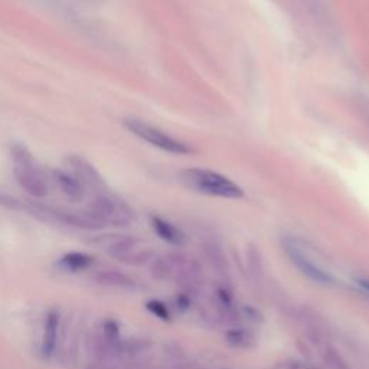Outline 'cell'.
Returning <instances> with one entry per match:
<instances>
[{
	"mask_svg": "<svg viewBox=\"0 0 369 369\" xmlns=\"http://www.w3.org/2000/svg\"><path fill=\"white\" fill-rule=\"evenodd\" d=\"M178 181L186 189L206 197L222 199H241L244 197V190L240 185L228 177L209 169H183L178 173Z\"/></svg>",
	"mask_w": 369,
	"mask_h": 369,
	"instance_id": "cell-1",
	"label": "cell"
},
{
	"mask_svg": "<svg viewBox=\"0 0 369 369\" xmlns=\"http://www.w3.org/2000/svg\"><path fill=\"white\" fill-rule=\"evenodd\" d=\"M10 159L17 185L33 198H45L49 192L48 181L30 150L22 143H13L10 146Z\"/></svg>",
	"mask_w": 369,
	"mask_h": 369,
	"instance_id": "cell-2",
	"label": "cell"
},
{
	"mask_svg": "<svg viewBox=\"0 0 369 369\" xmlns=\"http://www.w3.org/2000/svg\"><path fill=\"white\" fill-rule=\"evenodd\" d=\"M123 125L125 127L134 134L136 137L142 138L143 142L161 149L166 153H172V154H179V156H185V154H192L195 153V149L192 146H189L188 143L182 142V140H178L177 137H173L170 134H168L166 132L157 129L149 123L143 121V120H138V118H126L123 120Z\"/></svg>",
	"mask_w": 369,
	"mask_h": 369,
	"instance_id": "cell-3",
	"label": "cell"
},
{
	"mask_svg": "<svg viewBox=\"0 0 369 369\" xmlns=\"http://www.w3.org/2000/svg\"><path fill=\"white\" fill-rule=\"evenodd\" d=\"M281 247L285 249L290 261L303 276H306L312 281H316V283H321V285L335 283V277H333L330 273L325 271L318 264V262L313 261L307 255V251H305L303 245L298 242L296 238L285 237L283 241H281Z\"/></svg>",
	"mask_w": 369,
	"mask_h": 369,
	"instance_id": "cell-4",
	"label": "cell"
},
{
	"mask_svg": "<svg viewBox=\"0 0 369 369\" xmlns=\"http://www.w3.org/2000/svg\"><path fill=\"white\" fill-rule=\"evenodd\" d=\"M65 163L69 169V173H71L73 177H75L84 188L97 189L105 185L100 172L94 168V165H91L89 161L84 159L82 156H78V154L68 156L65 159Z\"/></svg>",
	"mask_w": 369,
	"mask_h": 369,
	"instance_id": "cell-5",
	"label": "cell"
},
{
	"mask_svg": "<svg viewBox=\"0 0 369 369\" xmlns=\"http://www.w3.org/2000/svg\"><path fill=\"white\" fill-rule=\"evenodd\" d=\"M52 179H54V182L62 190L64 195L71 199L73 202H80L84 198L85 188L69 172L60 170V169L52 170Z\"/></svg>",
	"mask_w": 369,
	"mask_h": 369,
	"instance_id": "cell-6",
	"label": "cell"
},
{
	"mask_svg": "<svg viewBox=\"0 0 369 369\" xmlns=\"http://www.w3.org/2000/svg\"><path fill=\"white\" fill-rule=\"evenodd\" d=\"M150 224H152L153 231L157 234V237L163 240L165 242L172 244V245H183L186 242V235L183 234L181 228L166 221L165 218L152 217Z\"/></svg>",
	"mask_w": 369,
	"mask_h": 369,
	"instance_id": "cell-7",
	"label": "cell"
},
{
	"mask_svg": "<svg viewBox=\"0 0 369 369\" xmlns=\"http://www.w3.org/2000/svg\"><path fill=\"white\" fill-rule=\"evenodd\" d=\"M58 327H60V314L57 312H51L45 323V335H44V355L51 357L54 354L58 342Z\"/></svg>",
	"mask_w": 369,
	"mask_h": 369,
	"instance_id": "cell-8",
	"label": "cell"
},
{
	"mask_svg": "<svg viewBox=\"0 0 369 369\" xmlns=\"http://www.w3.org/2000/svg\"><path fill=\"white\" fill-rule=\"evenodd\" d=\"M96 281L102 286L120 287V289H132L134 287V281L127 274L116 271V270H101L94 276Z\"/></svg>",
	"mask_w": 369,
	"mask_h": 369,
	"instance_id": "cell-9",
	"label": "cell"
},
{
	"mask_svg": "<svg viewBox=\"0 0 369 369\" xmlns=\"http://www.w3.org/2000/svg\"><path fill=\"white\" fill-rule=\"evenodd\" d=\"M225 342L237 349H249L253 348L257 341L253 332L242 327H234L225 333Z\"/></svg>",
	"mask_w": 369,
	"mask_h": 369,
	"instance_id": "cell-10",
	"label": "cell"
},
{
	"mask_svg": "<svg viewBox=\"0 0 369 369\" xmlns=\"http://www.w3.org/2000/svg\"><path fill=\"white\" fill-rule=\"evenodd\" d=\"M137 251H140L137 250V240L133 237H123L114 241L109 249V253L113 257L125 261H130Z\"/></svg>",
	"mask_w": 369,
	"mask_h": 369,
	"instance_id": "cell-11",
	"label": "cell"
},
{
	"mask_svg": "<svg viewBox=\"0 0 369 369\" xmlns=\"http://www.w3.org/2000/svg\"><path fill=\"white\" fill-rule=\"evenodd\" d=\"M91 262H93V258L82 253H68L61 260V264L66 267L68 270H73V271L84 270L89 267Z\"/></svg>",
	"mask_w": 369,
	"mask_h": 369,
	"instance_id": "cell-12",
	"label": "cell"
},
{
	"mask_svg": "<svg viewBox=\"0 0 369 369\" xmlns=\"http://www.w3.org/2000/svg\"><path fill=\"white\" fill-rule=\"evenodd\" d=\"M172 271H173V266H172V262L168 257L156 258L150 266V273L157 280L169 278L172 276Z\"/></svg>",
	"mask_w": 369,
	"mask_h": 369,
	"instance_id": "cell-13",
	"label": "cell"
},
{
	"mask_svg": "<svg viewBox=\"0 0 369 369\" xmlns=\"http://www.w3.org/2000/svg\"><path fill=\"white\" fill-rule=\"evenodd\" d=\"M205 253H206V257L209 258V261L213 262L217 269H226V258H225V254L218 244H215V242L208 244L205 247Z\"/></svg>",
	"mask_w": 369,
	"mask_h": 369,
	"instance_id": "cell-14",
	"label": "cell"
},
{
	"mask_svg": "<svg viewBox=\"0 0 369 369\" xmlns=\"http://www.w3.org/2000/svg\"><path fill=\"white\" fill-rule=\"evenodd\" d=\"M325 361L330 369H352L350 368V365L343 359V357L338 352V350L332 349V348H329L326 350Z\"/></svg>",
	"mask_w": 369,
	"mask_h": 369,
	"instance_id": "cell-15",
	"label": "cell"
},
{
	"mask_svg": "<svg viewBox=\"0 0 369 369\" xmlns=\"http://www.w3.org/2000/svg\"><path fill=\"white\" fill-rule=\"evenodd\" d=\"M146 307H147V310L152 314H154L156 318H159L161 321H163V322H170L172 321V313H170L169 307L165 303H162L159 300H150L146 305Z\"/></svg>",
	"mask_w": 369,
	"mask_h": 369,
	"instance_id": "cell-16",
	"label": "cell"
},
{
	"mask_svg": "<svg viewBox=\"0 0 369 369\" xmlns=\"http://www.w3.org/2000/svg\"><path fill=\"white\" fill-rule=\"evenodd\" d=\"M241 313L244 318L251 323H261L262 321H264V316H262V313L258 309L251 307V306H245Z\"/></svg>",
	"mask_w": 369,
	"mask_h": 369,
	"instance_id": "cell-17",
	"label": "cell"
},
{
	"mask_svg": "<svg viewBox=\"0 0 369 369\" xmlns=\"http://www.w3.org/2000/svg\"><path fill=\"white\" fill-rule=\"evenodd\" d=\"M174 305H177V309L181 312H188L192 306V298L188 293H181L174 298Z\"/></svg>",
	"mask_w": 369,
	"mask_h": 369,
	"instance_id": "cell-18",
	"label": "cell"
},
{
	"mask_svg": "<svg viewBox=\"0 0 369 369\" xmlns=\"http://www.w3.org/2000/svg\"><path fill=\"white\" fill-rule=\"evenodd\" d=\"M104 332H105V335H107L109 338H111V339H114V338H117V335H118V326L116 325V322H105V325H104Z\"/></svg>",
	"mask_w": 369,
	"mask_h": 369,
	"instance_id": "cell-19",
	"label": "cell"
},
{
	"mask_svg": "<svg viewBox=\"0 0 369 369\" xmlns=\"http://www.w3.org/2000/svg\"><path fill=\"white\" fill-rule=\"evenodd\" d=\"M361 287H363L366 291H369V280H359Z\"/></svg>",
	"mask_w": 369,
	"mask_h": 369,
	"instance_id": "cell-20",
	"label": "cell"
}]
</instances>
